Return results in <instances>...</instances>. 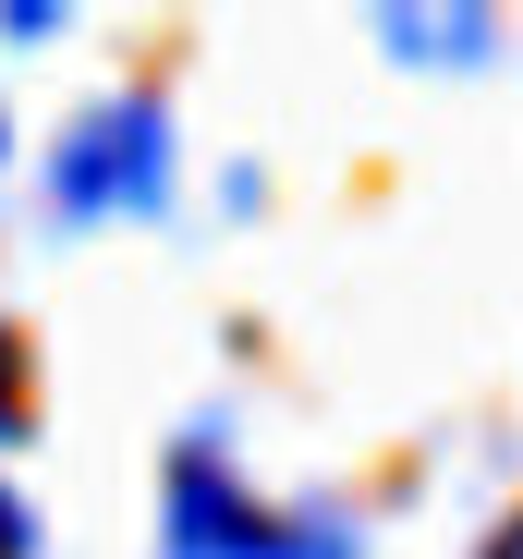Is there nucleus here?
<instances>
[{"instance_id": "1", "label": "nucleus", "mask_w": 523, "mask_h": 559, "mask_svg": "<svg viewBox=\"0 0 523 559\" xmlns=\"http://www.w3.org/2000/svg\"><path fill=\"white\" fill-rule=\"evenodd\" d=\"M170 182H183V146H170V110L146 98V85H122V98L73 110V122L49 134V219H61V231L158 219Z\"/></svg>"}, {"instance_id": "2", "label": "nucleus", "mask_w": 523, "mask_h": 559, "mask_svg": "<svg viewBox=\"0 0 523 559\" xmlns=\"http://www.w3.org/2000/svg\"><path fill=\"white\" fill-rule=\"evenodd\" d=\"M269 547H281V499L231 462V438L219 426L170 438V462H158V559H269Z\"/></svg>"}, {"instance_id": "3", "label": "nucleus", "mask_w": 523, "mask_h": 559, "mask_svg": "<svg viewBox=\"0 0 523 559\" xmlns=\"http://www.w3.org/2000/svg\"><path fill=\"white\" fill-rule=\"evenodd\" d=\"M402 73H487L499 61V13H378L366 25Z\"/></svg>"}, {"instance_id": "4", "label": "nucleus", "mask_w": 523, "mask_h": 559, "mask_svg": "<svg viewBox=\"0 0 523 559\" xmlns=\"http://www.w3.org/2000/svg\"><path fill=\"white\" fill-rule=\"evenodd\" d=\"M269 559H366V523L341 499H281V547Z\"/></svg>"}, {"instance_id": "5", "label": "nucleus", "mask_w": 523, "mask_h": 559, "mask_svg": "<svg viewBox=\"0 0 523 559\" xmlns=\"http://www.w3.org/2000/svg\"><path fill=\"white\" fill-rule=\"evenodd\" d=\"M25 438V353H13V329H0V450Z\"/></svg>"}, {"instance_id": "6", "label": "nucleus", "mask_w": 523, "mask_h": 559, "mask_svg": "<svg viewBox=\"0 0 523 559\" xmlns=\"http://www.w3.org/2000/svg\"><path fill=\"white\" fill-rule=\"evenodd\" d=\"M0 559H37V523H25V499L0 487Z\"/></svg>"}, {"instance_id": "7", "label": "nucleus", "mask_w": 523, "mask_h": 559, "mask_svg": "<svg viewBox=\"0 0 523 559\" xmlns=\"http://www.w3.org/2000/svg\"><path fill=\"white\" fill-rule=\"evenodd\" d=\"M475 559H523V511H511V523H499V535H487Z\"/></svg>"}, {"instance_id": "8", "label": "nucleus", "mask_w": 523, "mask_h": 559, "mask_svg": "<svg viewBox=\"0 0 523 559\" xmlns=\"http://www.w3.org/2000/svg\"><path fill=\"white\" fill-rule=\"evenodd\" d=\"M0 158H13V134H0Z\"/></svg>"}]
</instances>
